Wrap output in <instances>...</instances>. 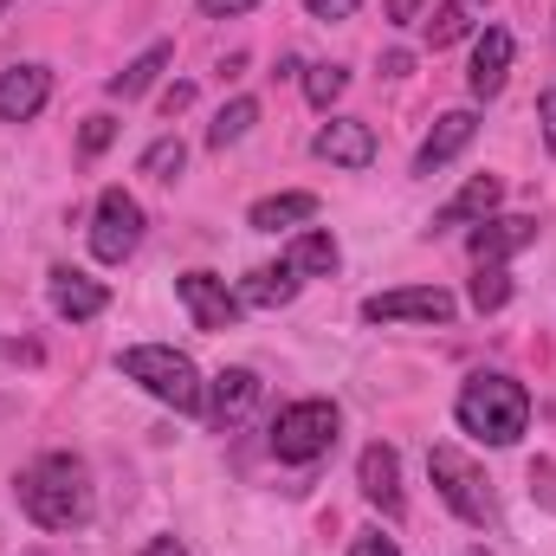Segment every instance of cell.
<instances>
[{
	"label": "cell",
	"instance_id": "ba28073f",
	"mask_svg": "<svg viewBox=\"0 0 556 556\" xmlns=\"http://www.w3.org/2000/svg\"><path fill=\"white\" fill-rule=\"evenodd\" d=\"M538 240V220L531 214H485L472 233H466V253L479 260V266H505L511 253H525Z\"/></svg>",
	"mask_w": 556,
	"mask_h": 556
},
{
	"label": "cell",
	"instance_id": "cb8c5ba5",
	"mask_svg": "<svg viewBox=\"0 0 556 556\" xmlns=\"http://www.w3.org/2000/svg\"><path fill=\"white\" fill-rule=\"evenodd\" d=\"M181 168H188V142L181 137H155L142 149V175H149V181H175Z\"/></svg>",
	"mask_w": 556,
	"mask_h": 556
},
{
	"label": "cell",
	"instance_id": "30bf717a",
	"mask_svg": "<svg viewBox=\"0 0 556 556\" xmlns=\"http://www.w3.org/2000/svg\"><path fill=\"white\" fill-rule=\"evenodd\" d=\"M356 485H363V498L369 505H382V518H402V453L395 446H363V459H356Z\"/></svg>",
	"mask_w": 556,
	"mask_h": 556
},
{
	"label": "cell",
	"instance_id": "d6986e66",
	"mask_svg": "<svg viewBox=\"0 0 556 556\" xmlns=\"http://www.w3.org/2000/svg\"><path fill=\"white\" fill-rule=\"evenodd\" d=\"M291 298H298V273H291L285 260L247 273V285H240V304H253V311H278V304H291Z\"/></svg>",
	"mask_w": 556,
	"mask_h": 556
},
{
	"label": "cell",
	"instance_id": "f546056e",
	"mask_svg": "<svg viewBox=\"0 0 556 556\" xmlns=\"http://www.w3.org/2000/svg\"><path fill=\"white\" fill-rule=\"evenodd\" d=\"M350 556H402V551H395V538H382V531H363V538L350 544Z\"/></svg>",
	"mask_w": 556,
	"mask_h": 556
},
{
	"label": "cell",
	"instance_id": "6da1fadb",
	"mask_svg": "<svg viewBox=\"0 0 556 556\" xmlns=\"http://www.w3.org/2000/svg\"><path fill=\"white\" fill-rule=\"evenodd\" d=\"M13 498L39 531H78L91 518V472L72 453H46L13 479Z\"/></svg>",
	"mask_w": 556,
	"mask_h": 556
},
{
	"label": "cell",
	"instance_id": "52a82bcc",
	"mask_svg": "<svg viewBox=\"0 0 556 556\" xmlns=\"http://www.w3.org/2000/svg\"><path fill=\"white\" fill-rule=\"evenodd\" d=\"M369 324H453V291L440 285H402V291H376L363 304Z\"/></svg>",
	"mask_w": 556,
	"mask_h": 556
},
{
	"label": "cell",
	"instance_id": "9a60e30c",
	"mask_svg": "<svg viewBox=\"0 0 556 556\" xmlns=\"http://www.w3.org/2000/svg\"><path fill=\"white\" fill-rule=\"evenodd\" d=\"M498 201H505V181H498V175H472V181L433 214V233H440V227H479L485 214H498Z\"/></svg>",
	"mask_w": 556,
	"mask_h": 556
},
{
	"label": "cell",
	"instance_id": "8d00e7d4",
	"mask_svg": "<svg viewBox=\"0 0 556 556\" xmlns=\"http://www.w3.org/2000/svg\"><path fill=\"white\" fill-rule=\"evenodd\" d=\"M0 7H7V0H0Z\"/></svg>",
	"mask_w": 556,
	"mask_h": 556
},
{
	"label": "cell",
	"instance_id": "f1b7e54d",
	"mask_svg": "<svg viewBox=\"0 0 556 556\" xmlns=\"http://www.w3.org/2000/svg\"><path fill=\"white\" fill-rule=\"evenodd\" d=\"M356 7H363V0H304V13H311V20H350Z\"/></svg>",
	"mask_w": 556,
	"mask_h": 556
},
{
	"label": "cell",
	"instance_id": "836d02e7",
	"mask_svg": "<svg viewBox=\"0 0 556 556\" xmlns=\"http://www.w3.org/2000/svg\"><path fill=\"white\" fill-rule=\"evenodd\" d=\"M382 72H389V78H408V72H415V59H408V52H389V59H382Z\"/></svg>",
	"mask_w": 556,
	"mask_h": 556
},
{
	"label": "cell",
	"instance_id": "484cf974",
	"mask_svg": "<svg viewBox=\"0 0 556 556\" xmlns=\"http://www.w3.org/2000/svg\"><path fill=\"white\" fill-rule=\"evenodd\" d=\"M343 91H350V72H343V65H311V72H304V98H311L317 111H330Z\"/></svg>",
	"mask_w": 556,
	"mask_h": 556
},
{
	"label": "cell",
	"instance_id": "5b68a950",
	"mask_svg": "<svg viewBox=\"0 0 556 556\" xmlns=\"http://www.w3.org/2000/svg\"><path fill=\"white\" fill-rule=\"evenodd\" d=\"M427 472L440 485V498L466 518V525H492L498 518V498H492V479L459 453V446H427Z\"/></svg>",
	"mask_w": 556,
	"mask_h": 556
},
{
	"label": "cell",
	"instance_id": "ac0fdd59",
	"mask_svg": "<svg viewBox=\"0 0 556 556\" xmlns=\"http://www.w3.org/2000/svg\"><path fill=\"white\" fill-rule=\"evenodd\" d=\"M285 266H291L298 278H330L337 266H343V253H337V240H330L324 227H311V233H298V240H291Z\"/></svg>",
	"mask_w": 556,
	"mask_h": 556
},
{
	"label": "cell",
	"instance_id": "277c9868",
	"mask_svg": "<svg viewBox=\"0 0 556 556\" xmlns=\"http://www.w3.org/2000/svg\"><path fill=\"white\" fill-rule=\"evenodd\" d=\"M337 427H343L337 402H291L273 420V453L285 466H311V459H324L337 446Z\"/></svg>",
	"mask_w": 556,
	"mask_h": 556
},
{
	"label": "cell",
	"instance_id": "d6a6232c",
	"mask_svg": "<svg viewBox=\"0 0 556 556\" xmlns=\"http://www.w3.org/2000/svg\"><path fill=\"white\" fill-rule=\"evenodd\" d=\"M538 124H544V142H551V155H556V85L538 98Z\"/></svg>",
	"mask_w": 556,
	"mask_h": 556
},
{
	"label": "cell",
	"instance_id": "4316f807",
	"mask_svg": "<svg viewBox=\"0 0 556 556\" xmlns=\"http://www.w3.org/2000/svg\"><path fill=\"white\" fill-rule=\"evenodd\" d=\"M117 142V117H85V130H78V149L85 155H104Z\"/></svg>",
	"mask_w": 556,
	"mask_h": 556
},
{
	"label": "cell",
	"instance_id": "7c38bea8",
	"mask_svg": "<svg viewBox=\"0 0 556 556\" xmlns=\"http://www.w3.org/2000/svg\"><path fill=\"white\" fill-rule=\"evenodd\" d=\"M311 149H317L324 162H337V168H369V162H376V130H369L363 117H330Z\"/></svg>",
	"mask_w": 556,
	"mask_h": 556
},
{
	"label": "cell",
	"instance_id": "7a4b0ae2",
	"mask_svg": "<svg viewBox=\"0 0 556 556\" xmlns=\"http://www.w3.org/2000/svg\"><path fill=\"white\" fill-rule=\"evenodd\" d=\"M453 415H459L466 433H479L485 446H511V440L531 427V395H525V382H511V376H472V382L459 389Z\"/></svg>",
	"mask_w": 556,
	"mask_h": 556
},
{
	"label": "cell",
	"instance_id": "d590c367",
	"mask_svg": "<svg viewBox=\"0 0 556 556\" xmlns=\"http://www.w3.org/2000/svg\"><path fill=\"white\" fill-rule=\"evenodd\" d=\"M415 13H420V0H389V20H395V26H408Z\"/></svg>",
	"mask_w": 556,
	"mask_h": 556
},
{
	"label": "cell",
	"instance_id": "44dd1931",
	"mask_svg": "<svg viewBox=\"0 0 556 556\" xmlns=\"http://www.w3.org/2000/svg\"><path fill=\"white\" fill-rule=\"evenodd\" d=\"M317 214V194H273V201H260L247 220L260 227V233H278V227H291V220H311Z\"/></svg>",
	"mask_w": 556,
	"mask_h": 556
},
{
	"label": "cell",
	"instance_id": "e0dca14e",
	"mask_svg": "<svg viewBox=\"0 0 556 556\" xmlns=\"http://www.w3.org/2000/svg\"><path fill=\"white\" fill-rule=\"evenodd\" d=\"M168 59H175V46H168V39H155V46H149V52H137V59H130V65H124V72H117V78H111L104 91L130 104V98H142V91H149V85H155V78L168 72Z\"/></svg>",
	"mask_w": 556,
	"mask_h": 556
},
{
	"label": "cell",
	"instance_id": "5bb4252c",
	"mask_svg": "<svg viewBox=\"0 0 556 556\" xmlns=\"http://www.w3.org/2000/svg\"><path fill=\"white\" fill-rule=\"evenodd\" d=\"M472 137H479V117H472V111H446V117L427 130V142H420L415 175H440V168H446V162H453V155H459Z\"/></svg>",
	"mask_w": 556,
	"mask_h": 556
},
{
	"label": "cell",
	"instance_id": "603a6c76",
	"mask_svg": "<svg viewBox=\"0 0 556 556\" xmlns=\"http://www.w3.org/2000/svg\"><path fill=\"white\" fill-rule=\"evenodd\" d=\"M466 298H472V311H479V317L505 311V304H511V273H505V266H479V278L466 285Z\"/></svg>",
	"mask_w": 556,
	"mask_h": 556
},
{
	"label": "cell",
	"instance_id": "e575fe53",
	"mask_svg": "<svg viewBox=\"0 0 556 556\" xmlns=\"http://www.w3.org/2000/svg\"><path fill=\"white\" fill-rule=\"evenodd\" d=\"M142 556H188V551H181L175 538H149V544H142Z\"/></svg>",
	"mask_w": 556,
	"mask_h": 556
},
{
	"label": "cell",
	"instance_id": "9c48e42d",
	"mask_svg": "<svg viewBox=\"0 0 556 556\" xmlns=\"http://www.w3.org/2000/svg\"><path fill=\"white\" fill-rule=\"evenodd\" d=\"M175 298L194 311L201 330H233V317H240V291H227V278H214V273H181L175 278Z\"/></svg>",
	"mask_w": 556,
	"mask_h": 556
},
{
	"label": "cell",
	"instance_id": "3957f363",
	"mask_svg": "<svg viewBox=\"0 0 556 556\" xmlns=\"http://www.w3.org/2000/svg\"><path fill=\"white\" fill-rule=\"evenodd\" d=\"M124 376L142 382L155 402L181 408V415H201V408H207V389H201L194 363H188L181 350H168V343H137V350H124Z\"/></svg>",
	"mask_w": 556,
	"mask_h": 556
},
{
	"label": "cell",
	"instance_id": "2e32d148",
	"mask_svg": "<svg viewBox=\"0 0 556 556\" xmlns=\"http://www.w3.org/2000/svg\"><path fill=\"white\" fill-rule=\"evenodd\" d=\"M46 291H52V311H59V317H72V324H85V317H98V311L111 304V291H104L98 278L72 273V266H59V273L46 278Z\"/></svg>",
	"mask_w": 556,
	"mask_h": 556
},
{
	"label": "cell",
	"instance_id": "8fae6325",
	"mask_svg": "<svg viewBox=\"0 0 556 556\" xmlns=\"http://www.w3.org/2000/svg\"><path fill=\"white\" fill-rule=\"evenodd\" d=\"M46 98H52V72H46V65H7V72H0V124L39 117Z\"/></svg>",
	"mask_w": 556,
	"mask_h": 556
},
{
	"label": "cell",
	"instance_id": "1f68e13d",
	"mask_svg": "<svg viewBox=\"0 0 556 556\" xmlns=\"http://www.w3.org/2000/svg\"><path fill=\"white\" fill-rule=\"evenodd\" d=\"M260 0H201V13L207 20H233V13H253Z\"/></svg>",
	"mask_w": 556,
	"mask_h": 556
},
{
	"label": "cell",
	"instance_id": "8992f818",
	"mask_svg": "<svg viewBox=\"0 0 556 556\" xmlns=\"http://www.w3.org/2000/svg\"><path fill=\"white\" fill-rule=\"evenodd\" d=\"M137 247H142V207H137V194L104 188V194H98V220H91V253H98L104 266H124Z\"/></svg>",
	"mask_w": 556,
	"mask_h": 556
},
{
	"label": "cell",
	"instance_id": "4dcf8cb0",
	"mask_svg": "<svg viewBox=\"0 0 556 556\" xmlns=\"http://www.w3.org/2000/svg\"><path fill=\"white\" fill-rule=\"evenodd\" d=\"M188 104H194V85H168L162 91V117H181Z\"/></svg>",
	"mask_w": 556,
	"mask_h": 556
},
{
	"label": "cell",
	"instance_id": "83f0119b",
	"mask_svg": "<svg viewBox=\"0 0 556 556\" xmlns=\"http://www.w3.org/2000/svg\"><path fill=\"white\" fill-rule=\"evenodd\" d=\"M531 498L556 511V459H538V466H531Z\"/></svg>",
	"mask_w": 556,
	"mask_h": 556
},
{
	"label": "cell",
	"instance_id": "d4e9b609",
	"mask_svg": "<svg viewBox=\"0 0 556 556\" xmlns=\"http://www.w3.org/2000/svg\"><path fill=\"white\" fill-rule=\"evenodd\" d=\"M472 33V13H466V0H446V7H433L427 13V46L440 52V46H453V39H466Z\"/></svg>",
	"mask_w": 556,
	"mask_h": 556
},
{
	"label": "cell",
	"instance_id": "ffe728a7",
	"mask_svg": "<svg viewBox=\"0 0 556 556\" xmlns=\"http://www.w3.org/2000/svg\"><path fill=\"white\" fill-rule=\"evenodd\" d=\"M253 395H260V376L253 369H220L214 376V395H207V408H214V420H233L253 408Z\"/></svg>",
	"mask_w": 556,
	"mask_h": 556
},
{
	"label": "cell",
	"instance_id": "7402d4cb",
	"mask_svg": "<svg viewBox=\"0 0 556 556\" xmlns=\"http://www.w3.org/2000/svg\"><path fill=\"white\" fill-rule=\"evenodd\" d=\"M253 124H260V104H253V98H233V104L207 124V149H233V142L247 137Z\"/></svg>",
	"mask_w": 556,
	"mask_h": 556
},
{
	"label": "cell",
	"instance_id": "4fadbf2b",
	"mask_svg": "<svg viewBox=\"0 0 556 556\" xmlns=\"http://www.w3.org/2000/svg\"><path fill=\"white\" fill-rule=\"evenodd\" d=\"M505 78H511V33H505V26H485L479 46H472V72H466V85H472V98H498Z\"/></svg>",
	"mask_w": 556,
	"mask_h": 556
}]
</instances>
